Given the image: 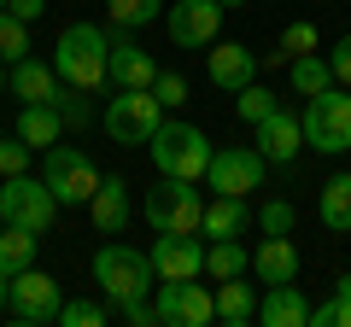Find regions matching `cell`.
I'll return each mask as SVG.
<instances>
[{
	"mask_svg": "<svg viewBox=\"0 0 351 327\" xmlns=\"http://www.w3.org/2000/svg\"><path fill=\"white\" fill-rule=\"evenodd\" d=\"M106 53H112V36H106L100 24L76 18V24H64L59 41H53V70H59V82H71V88L100 94L106 88Z\"/></svg>",
	"mask_w": 351,
	"mask_h": 327,
	"instance_id": "6da1fadb",
	"label": "cell"
},
{
	"mask_svg": "<svg viewBox=\"0 0 351 327\" xmlns=\"http://www.w3.org/2000/svg\"><path fill=\"white\" fill-rule=\"evenodd\" d=\"M152 164H158V176H182V181H205V170H211V140H205L199 123H182V117H164L158 129H152L147 140Z\"/></svg>",
	"mask_w": 351,
	"mask_h": 327,
	"instance_id": "7a4b0ae2",
	"label": "cell"
},
{
	"mask_svg": "<svg viewBox=\"0 0 351 327\" xmlns=\"http://www.w3.org/2000/svg\"><path fill=\"white\" fill-rule=\"evenodd\" d=\"M94 287L106 292V304L152 298L158 269H152L147 252H135V246H123V239H112V246H100V252H94Z\"/></svg>",
	"mask_w": 351,
	"mask_h": 327,
	"instance_id": "3957f363",
	"label": "cell"
},
{
	"mask_svg": "<svg viewBox=\"0 0 351 327\" xmlns=\"http://www.w3.org/2000/svg\"><path fill=\"white\" fill-rule=\"evenodd\" d=\"M205 199H211V193H205L199 181L158 176V181L147 187V222L158 228V234H199V222H205Z\"/></svg>",
	"mask_w": 351,
	"mask_h": 327,
	"instance_id": "277c9868",
	"label": "cell"
},
{
	"mask_svg": "<svg viewBox=\"0 0 351 327\" xmlns=\"http://www.w3.org/2000/svg\"><path fill=\"white\" fill-rule=\"evenodd\" d=\"M299 123H304V146H316L322 158H339V152H351V88H322V94H311L304 100V112H299Z\"/></svg>",
	"mask_w": 351,
	"mask_h": 327,
	"instance_id": "5b68a950",
	"label": "cell"
},
{
	"mask_svg": "<svg viewBox=\"0 0 351 327\" xmlns=\"http://www.w3.org/2000/svg\"><path fill=\"white\" fill-rule=\"evenodd\" d=\"M64 205L53 199V187L41 176H0V222H12V228H29V234H47L53 222H59Z\"/></svg>",
	"mask_w": 351,
	"mask_h": 327,
	"instance_id": "8992f818",
	"label": "cell"
},
{
	"mask_svg": "<svg viewBox=\"0 0 351 327\" xmlns=\"http://www.w3.org/2000/svg\"><path fill=\"white\" fill-rule=\"evenodd\" d=\"M106 135L117 140V146H147L152 140V129L164 123V105H158V94L152 88H117L112 100H106Z\"/></svg>",
	"mask_w": 351,
	"mask_h": 327,
	"instance_id": "52a82bcc",
	"label": "cell"
},
{
	"mask_svg": "<svg viewBox=\"0 0 351 327\" xmlns=\"http://www.w3.org/2000/svg\"><path fill=\"white\" fill-rule=\"evenodd\" d=\"M41 181L53 187L59 205H88L100 187V164L88 158L82 146H47L41 152Z\"/></svg>",
	"mask_w": 351,
	"mask_h": 327,
	"instance_id": "ba28073f",
	"label": "cell"
},
{
	"mask_svg": "<svg viewBox=\"0 0 351 327\" xmlns=\"http://www.w3.org/2000/svg\"><path fill=\"white\" fill-rule=\"evenodd\" d=\"M59 304H64L59 280H53V275H41L36 263H29V269H18V275L6 280V315H12L18 327L59 322Z\"/></svg>",
	"mask_w": 351,
	"mask_h": 327,
	"instance_id": "9c48e42d",
	"label": "cell"
},
{
	"mask_svg": "<svg viewBox=\"0 0 351 327\" xmlns=\"http://www.w3.org/2000/svg\"><path fill=\"white\" fill-rule=\"evenodd\" d=\"M152 310H158V327H211L217 322V304H211V287L193 280H158L152 287Z\"/></svg>",
	"mask_w": 351,
	"mask_h": 327,
	"instance_id": "30bf717a",
	"label": "cell"
},
{
	"mask_svg": "<svg viewBox=\"0 0 351 327\" xmlns=\"http://www.w3.org/2000/svg\"><path fill=\"white\" fill-rule=\"evenodd\" d=\"M263 152L258 146H217L211 152V170H205V193H234V199H246V193L263 187Z\"/></svg>",
	"mask_w": 351,
	"mask_h": 327,
	"instance_id": "8fae6325",
	"label": "cell"
},
{
	"mask_svg": "<svg viewBox=\"0 0 351 327\" xmlns=\"http://www.w3.org/2000/svg\"><path fill=\"white\" fill-rule=\"evenodd\" d=\"M164 29H170L176 47H188V53L211 47L217 29H223V0H176L164 12Z\"/></svg>",
	"mask_w": 351,
	"mask_h": 327,
	"instance_id": "7c38bea8",
	"label": "cell"
},
{
	"mask_svg": "<svg viewBox=\"0 0 351 327\" xmlns=\"http://www.w3.org/2000/svg\"><path fill=\"white\" fill-rule=\"evenodd\" d=\"M147 257L158 269V280H193L205 275V234H158Z\"/></svg>",
	"mask_w": 351,
	"mask_h": 327,
	"instance_id": "4fadbf2b",
	"label": "cell"
},
{
	"mask_svg": "<svg viewBox=\"0 0 351 327\" xmlns=\"http://www.w3.org/2000/svg\"><path fill=\"white\" fill-rule=\"evenodd\" d=\"M258 152H263V164H293L304 152V123H299V112H287V105H276L269 117H258Z\"/></svg>",
	"mask_w": 351,
	"mask_h": 327,
	"instance_id": "5bb4252c",
	"label": "cell"
},
{
	"mask_svg": "<svg viewBox=\"0 0 351 327\" xmlns=\"http://www.w3.org/2000/svg\"><path fill=\"white\" fill-rule=\"evenodd\" d=\"M205 76H211L217 88L240 94L246 82H258V53H252L246 41H211V53H205Z\"/></svg>",
	"mask_w": 351,
	"mask_h": 327,
	"instance_id": "9a60e30c",
	"label": "cell"
},
{
	"mask_svg": "<svg viewBox=\"0 0 351 327\" xmlns=\"http://www.w3.org/2000/svg\"><path fill=\"white\" fill-rule=\"evenodd\" d=\"M152 76H158L152 53L135 47L129 29H117V36H112V53H106V82H112V88H152Z\"/></svg>",
	"mask_w": 351,
	"mask_h": 327,
	"instance_id": "2e32d148",
	"label": "cell"
},
{
	"mask_svg": "<svg viewBox=\"0 0 351 327\" xmlns=\"http://www.w3.org/2000/svg\"><path fill=\"white\" fill-rule=\"evenodd\" d=\"M6 88H12L24 105H53V94H59V70H53V59L24 53L18 64H6Z\"/></svg>",
	"mask_w": 351,
	"mask_h": 327,
	"instance_id": "e0dca14e",
	"label": "cell"
},
{
	"mask_svg": "<svg viewBox=\"0 0 351 327\" xmlns=\"http://www.w3.org/2000/svg\"><path fill=\"white\" fill-rule=\"evenodd\" d=\"M258 322L263 327H311V298H304L293 280H276V287H263V298H258Z\"/></svg>",
	"mask_w": 351,
	"mask_h": 327,
	"instance_id": "ac0fdd59",
	"label": "cell"
},
{
	"mask_svg": "<svg viewBox=\"0 0 351 327\" xmlns=\"http://www.w3.org/2000/svg\"><path fill=\"white\" fill-rule=\"evenodd\" d=\"M88 222L100 234H123L129 228V181L123 176H100V187L88 199Z\"/></svg>",
	"mask_w": 351,
	"mask_h": 327,
	"instance_id": "d6986e66",
	"label": "cell"
},
{
	"mask_svg": "<svg viewBox=\"0 0 351 327\" xmlns=\"http://www.w3.org/2000/svg\"><path fill=\"white\" fill-rule=\"evenodd\" d=\"M252 275L263 287H276V280H299V246L287 234H263V246L252 252Z\"/></svg>",
	"mask_w": 351,
	"mask_h": 327,
	"instance_id": "ffe728a7",
	"label": "cell"
},
{
	"mask_svg": "<svg viewBox=\"0 0 351 327\" xmlns=\"http://www.w3.org/2000/svg\"><path fill=\"white\" fill-rule=\"evenodd\" d=\"M246 228H252V205L246 199H234V193H211V199H205V222H199L205 239H240Z\"/></svg>",
	"mask_w": 351,
	"mask_h": 327,
	"instance_id": "44dd1931",
	"label": "cell"
},
{
	"mask_svg": "<svg viewBox=\"0 0 351 327\" xmlns=\"http://www.w3.org/2000/svg\"><path fill=\"white\" fill-rule=\"evenodd\" d=\"M211 304H217V322H223V327H246V322H258V287H252L246 275L217 280V287H211Z\"/></svg>",
	"mask_w": 351,
	"mask_h": 327,
	"instance_id": "7402d4cb",
	"label": "cell"
},
{
	"mask_svg": "<svg viewBox=\"0 0 351 327\" xmlns=\"http://www.w3.org/2000/svg\"><path fill=\"white\" fill-rule=\"evenodd\" d=\"M18 140H24L29 152H47L64 140V117L53 112V105H24L18 112Z\"/></svg>",
	"mask_w": 351,
	"mask_h": 327,
	"instance_id": "603a6c76",
	"label": "cell"
},
{
	"mask_svg": "<svg viewBox=\"0 0 351 327\" xmlns=\"http://www.w3.org/2000/svg\"><path fill=\"white\" fill-rule=\"evenodd\" d=\"M316 216L328 234H351V176H334L316 187Z\"/></svg>",
	"mask_w": 351,
	"mask_h": 327,
	"instance_id": "cb8c5ba5",
	"label": "cell"
},
{
	"mask_svg": "<svg viewBox=\"0 0 351 327\" xmlns=\"http://www.w3.org/2000/svg\"><path fill=\"white\" fill-rule=\"evenodd\" d=\"M287 82L299 100H311V94L334 88V70H328V53H299V59H287Z\"/></svg>",
	"mask_w": 351,
	"mask_h": 327,
	"instance_id": "d4e9b609",
	"label": "cell"
},
{
	"mask_svg": "<svg viewBox=\"0 0 351 327\" xmlns=\"http://www.w3.org/2000/svg\"><path fill=\"white\" fill-rule=\"evenodd\" d=\"M246 269H252V252L240 239H205V275L211 280H234Z\"/></svg>",
	"mask_w": 351,
	"mask_h": 327,
	"instance_id": "484cf974",
	"label": "cell"
},
{
	"mask_svg": "<svg viewBox=\"0 0 351 327\" xmlns=\"http://www.w3.org/2000/svg\"><path fill=\"white\" fill-rule=\"evenodd\" d=\"M36 246H41V234H29V228H0V269L6 275H18V269H29L36 263Z\"/></svg>",
	"mask_w": 351,
	"mask_h": 327,
	"instance_id": "4316f807",
	"label": "cell"
},
{
	"mask_svg": "<svg viewBox=\"0 0 351 327\" xmlns=\"http://www.w3.org/2000/svg\"><path fill=\"white\" fill-rule=\"evenodd\" d=\"M112 29H147L152 18H164V0H106Z\"/></svg>",
	"mask_w": 351,
	"mask_h": 327,
	"instance_id": "83f0119b",
	"label": "cell"
},
{
	"mask_svg": "<svg viewBox=\"0 0 351 327\" xmlns=\"http://www.w3.org/2000/svg\"><path fill=\"white\" fill-rule=\"evenodd\" d=\"M53 112L64 117V135H88V123H94V105H88V94L82 88H71V82H59V94H53Z\"/></svg>",
	"mask_w": 351,
	"mask_h": 327,
	"instance_id": "f1b7e54d",
	"label": "cell"
},
{
	"mask_svg": "<svg viewBox=\"0 0 351 327\" xmlns=\"http://www.w3.org/2000/svg\"><path fill=\"white\" fill-rule=\"evenodd\" d=\"M311 327H351V275L334 280L328 304H311Z\"/></svg>",
	"mask_w": 351,
	"mask_h": 327,
	"instance_id": "f546056e",
	"label": "cell"
},
{
	"mask_svg": "<svg viewBox=\"0 0 351 327\" xmlns=\"http://www.w3.org/2000/svg\"><path fill=\"white\" fill-rule=\"evenodd\" d=\"M24 53H29V24L0 6V64H18Z\"/></svg>",
	"mask_w": 351,
	"mask_h": 327,
	"instance_id": "4dcf8cb0",
	"label": "cell"
},
{
	"mask_svg": "<svg viewBox=\"0 0 351 327\" xmlns=\"http://www.w3.org/2000/svg\"><path fill=\"white\" fill-rule=\"evenodd\" d=\"M59 322H64V327H106V322H112V304H94V298H64V304H59Z\"/></svg>",
	"mask_w": 351,
	"mask_h": 327,
	"instance_id": "1f68e13d",
	"label": "cell"
},
{
	"mask_svg": "<svg viewBox=\"0 0 351 327\" xmlns=\"http://www.w3.org/2000/svg\"><path fill=\"white\" fill-rule=\"evenodd\" d=\"M234 112L246 117V123H258V117L276 112V94L263 88V82H246V88H240V100H234Z\"/></svg>",
	"mask_w": 351,
	"mask_h": 327,
	"instance_id": "d6a6232c",
	"label": "cell"
},
{
	"mask_svg": "<svg viewBox=\"0 0 351 327\" xmlns=\"http://www.w3.org/2000/svg\"><path fill=\"white\" fill-rule=\"evenodd\" d=\"M258 228H263V234H293V228H299V211H293L287 199H269L258 211Z\"/></svg>",
	"mask_w": 351,
	"mask_h": 327,
	"instance_id": "836d02e7",
	"label": "cell"
},
{
	"mask_svg": "<svg viewBox=\"0 0 351 327\" xmlns=\"http://www.w3.org/2000/svg\"><path fill=\"white\" fill-rule=\"evenodd\" d=\"M281 59H299V53H316V24H304V18H299V24H287V29H281Z\"/></svg>",
	"mask_w": 351,
	"mask_h": 327,
	"instance_id": "e575fe53",
	"label": "cell"
},
{
	"mask_svg": "<svg viewBox=\"0 0 351 327\" xmlns=\"http://www.w3.org/2000/svg\"><path fill=\"white\" fill-rule=\"evenodd\" d=\"M152 94H158V105H164V112L188 105V82H182L176 70H158V76H152Z\"/></svg>",
	"mask_w": 351,
	"mask_h": 327,
	"instance_id": "d590c367",
	"label": "cell"
},
{
	"mask_svg": "<svg viewBox=\"0 0 351 327\" xmlns=\"http://www.w3.org/2000/svg\"><path fill=\"white\" fill-rule=\"evenodd\" d=\"M24 170H29V146L18 135H6L0 140V176H24Z\"/></svg>",
	"mask_w": 351,
	"mask_h": 327,
	"instance_id": "8d00e7d4",
	"label": "cell"
},
{
	"mask_svg": "<svg viewBox=\"0 0 351 327\" xmlns=\"http://www.w3.org/2000/svg\"><path fill=\"white\" fill-rule=\"evenodd\" d=\"M328 70H334L339 88H351V36H339V41H334V53H328Z\"/></svg>",
	"mask_w": 351,
	"mask_h": 327,
	"instance_id": "74e56055",
	"label": "cell"
},
{
	"mask_svg": "<svg viewBox=\"0 0 351 327\" xmlns=\"http://www.w3.org/2000/svg\"><path fill=\"white\" fill-rule=\"evenodd\" d=\"M6 12L24 18V24H41V18H47V0H6Z\"/></svg>",
	"mask_w": 351,
	"mask_h": 327,
	"instance_id": "f35d334b",
	"label": "cell"
},
{
	"mask_svg": "<svg viewBox=\"0 0 351 327\" xmlns=\"http://www.w3.org/2000/svg\"><path fill=\"white\" fill-rule=\"evenodd\" d=\"M6 280H12V275H6V269H0V315H6Z\"/></svg>",
	"mask_w": 351,
	"mask_h": 327,
	"instance_id": "ab89813d",
	"label": "cell"
},
{
	"mask_svg": "<svg viewBox=\"0 0 351 327\" xmlns=\"http://www.w3.org/2000/svg\"><path fill=\"white\" fill-rule=\"evenodd\" d=\"M234 6H252V0H223V12H234Z\"/></svg>",
	"mask_w": 351,
	"mask_h": 327,
	"instance_id": "60d3db41",
	"label": "cell"
},
{
	"mask_svg": "<svg viewBox=\"0 0 351 327\" xmlns=\"http://www.w3.org/2000/svg\"><path fill=\"white\" fill-rule=\"evenodd\" d=\"M0 94H6V64H0Z\"/></svg>",
	"mask_w": 351,
	"mask_h": 327,
	"instance_id": "b9f144b4",
	"label": "cell"
},
{
	"mask_svg": "<svg viewBox=\"0 0 351 327\" xmlns=\"http://www.w3.org/2000/svg\"><path fill=\"white\" fill-rule=\"evenodd\" d=\"M0 6H6V0H0Z\"/></svg>",
	"mask_w": 351,
	"mask_h": 327,
	"instance_id": "7bdbcfd3",
	"label": "cell"
},
{
	"mask_svg": "<svg viewBox=\"0 0 351 327\" xmlns=\"http://www.w3.org/2000/svg\"><path fill=\"white\" fill-rule=\"evenodd\" d=\"M346 176H351V170H346Z\"/></svg>",
	"mask_w": 351,
	"mask_h": 327,
	"instance_id": "ee69618b",
	"label": "cell"
},
{
	"mask_svg": "<svg viewBox=\"0 0 351 327\" xmlns=\"http://www.w3.org/2000/svg\"><path fill=\"white\" fill-rule=\"evenodd\" d=\"M0 228H6V222H0Z\"/></svg>",
	"mask_w": 351,
	"mask_h": 327,
	"instance_id": "f6af8a7d",
	"label": "cell"
}]
</instances>
